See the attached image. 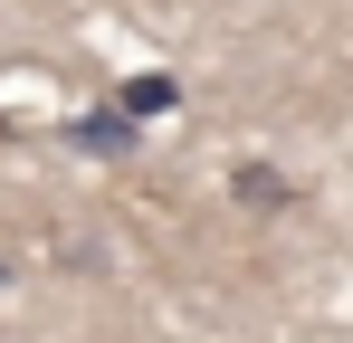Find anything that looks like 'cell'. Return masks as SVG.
I'll return each instance as SVG.
<instances>
[{
	"mask_svg": "<svg viewBox=\"0 0 353 343\" xmlns=\"http://www.w3.org/2000/svg\"><path fill=\"white\" fill-rule=\"evenodd\" d=\"M239 200H248V210H277V200H296V191H287V172L248 163V172H239Z\"/></svg>",
	"mask_w": 353,
	"mask_h": 343,
	"instance_id": "obj_1",
	"label": "cell"
},
{
	"mask_svg": "<svg viewBox=\"0 0 353 343\" xmlns=\"http://www.w3.org/2000/svg\"><path fill=\"white\" fill-rule=\"evenodd\" d=\"M172 105V86H163V76H143V86H124V114H163Z\"/></svg>",
	"mask_w": 353,
	"mask_h": 343,
	"instance_id": "obj_2",
	"label": "cell"
}]
</instances>
